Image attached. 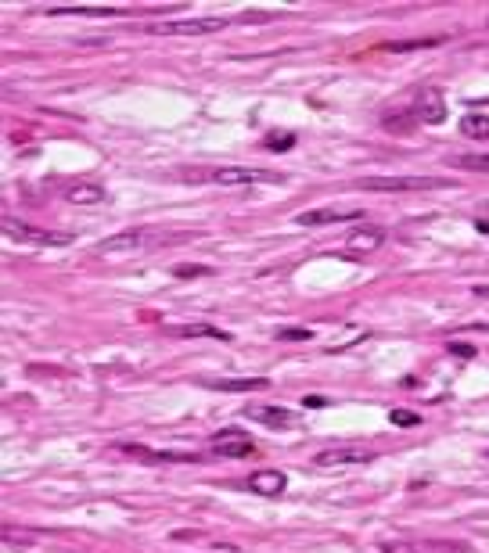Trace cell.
<instances>
[{
	"label": "cell",
	"instance_id": "6da1fadb",
	"mask_svg": "<svg viewBox=\"0 0 489 553\" xmlns=\"http://www.w3.org/2000/svg\"><path fill=\"white\" fill-rule=\"evenodd\" d=\"M191 184H216V187H252V184H278L281 177L252 165H220V169H184Z\"/></svg>",
	"mask_w": 489,
	"mask_h": 553
},
{
	"label": "cell",
	"instance_id": "7a4b0ae2",
	"mask_svg": "<svg viewBox=\"0 0 489 553\" xmlns=\"http://www.w3.org/2000/svg\"><path fill=\"white\" fill-rule=\"evenodd\" d=\"M158 36H209V33H220L227 29L224 15H205V18H173V22H155L148 26Z\"/></svg>",
	"mask_w": 489,
	"mask_h": 553
},
{
	"label": "cell",
	"instance_id": "3957f363",
	"mask_svg": "<svg viewBox=\"0 0 489 553\" xmlns=\"http://www.w3.org/2000/svg\"><path fill=\"white\" fill-rule=\"evenodd\" d=\"M4 234L11 238V241H18V245H50V248H65L72 238L69 234H50V230H40V227H29V223H22V219H15V216H4Z\"/></svg>",
	"mask_w": 489,
	"mask_h": 553
},
{
	"label": "cell",
	"instance_id": "277c9868",
	"mask_svg": "<svg viewBox=\"0 0 489 553\" xmlns=\"http://www.w3.org/2000/svg\"><path fill=\"white\" fill-rule=\"evenodd\" d=\"M374 457L378 453L370 446H331L313 457V467H356V464H370Z\"/></svg>",
	"mask_w": 489,
	"mask_h": 553
},
{
	"label": "cell",
	"instance_id": "5b68a950",
	"mask_svg": "<svg viewBox=\"0 0 489 553\" xmlns=\"http://www.w3.org/2000/svg\"><path fill=\"white\" fill-rule=\"evenodd\" d=\"M151 238H158V234H151V230H123L116 238H104L94 252L97 255H130V252H141V248L155 245Z\"/></svg>",
	"mask_w": 489,
	"mask_h": 553
},
{
	"label": "cell",
	"instance_id": "8992f818",
	"mask_svg": "<svg viewBox=\"0 0 489 553\" xmlns=\"http://www.w3.org/2000/svg\"><path fill=\"white\" fill-rule=\"evenodd\" d=\"M212 453H216V457L241 460V457H252V453H256V442H252L241 428H227V431H220V435H212Z\"/></svg>",
	"mask_w": 489,
	"mask_h": 553
},
{
	"label": "cell",
	"instance_id": "52a82bcc",
	"mask_svg": "<svg viewBox=\"0 0 489 553\" xmlns=\"http://www.w3.org/2000/svg\"><path fill=\"white\" fill-rule=\"evenodd\" d=\"M363 208H309L299 216V227H331V223H356Z\"/></svg>",
	"mask_w": 489,
	"mask_h": 553
},
{
	"label": "cell",
	"instance_id": "ba28073f",
	"mask_svg": "<svg viewBox=\"0 0 489 553\" xmlns=\"http://www.w3.org/2000/svg\"><path fill=\"white\" fill-rule=\"evenodd\" d=\"M363 191H432L443 187V180H428V177H378V180H363Z\"/></svg>",
	"mask_w": 489,
	"mask_h": 553
},
{
	"label": "cell",
	"instance_id": "9c48e42d",
	"mask_svg": "<svg viewBox=\"0 0 489 553\" xmlns=\"http://www.w3.org/2000/svg\"><path fill=\"white\" fill-rule=\"evenodd\" d=\"M410 112L417 116V123H443V119H446V104H443L439 90H424Z\"/></svg>",
	"mask_w": 489,
	"mask_h": 553
},
{
	"label": "cell",
	"instance_id": "30bf717a",
	"mask_svg": "<svg viewBox=\"0 0 489 553\" xmlns=\"http://www.w3.org/2000/svg\"><path fill=\"white\" fill-rule=\"evenodd\" d=\"M248 488L252 492H259V496H281L285 488H288V474H281V471H252L248 474Z\"/></svg>",
	"mask_w": 489,
	"mask_h": 553
},
{
	"label": "cell",
	"instance_id": "8fae6325",
	"mask_svg": "<svg viewBox=\"0 0 489 553\" xmlns=\"http://www.w3.org/2000/svg\"><path fill=\"white\" fill-rule=\"evenodd\" d=\"M104 198V187L101 184H90V180H79V184H69L65 187V201L69 205H97Z\"/></svg>",
	"mask_w": 489,
	"mask_h": 553
},
{
	"label": "cell",
	"instance_id": "7c38bea8",
	"mask_svg": "<svg viewBox=\"0 0 489 553\" xmlns=\"http://www.w3.org/2000/svg\"><path fill=\"white\" fill-rule=\"evenodd\" d=\"M50 15H90V18H119L126 8H87V4H65V8H50Z\"/></svg>",
	"mask_w": 489,
	"mask_h": 553
},
{
	"label": "cell",
	"instance_id": "4fadbf2b",
	"mask_svg": "<svg viewBox=\"0 0 489 553\" xmlns=\"http://www.w3.org/2000/svg\"><path fill=\"white\" fill-rule=\"evenodd\" d=\"M252 417L266 428H288L292 424V410H285V406H256Z\"/></svg>",
	"mask_w": 489,
	"mask_h": 553
},
{
	"label": "cell",
	"instance_id": "5bb4252c",
	"mask_svg": "<svg viewBox=\"0 0 489 553\" xmlns=\"http://www.w3.org/2000/svg\"><path fill=\"white\" fill-rule=\"evenodd\" d=\"M216 392H259V389H266V377H238V381H209Z\"/></svg>",
	"mask_w": 489,
	"mask_h": 553
},
{
	"label": "cell",
	"instance_id": "9a60e30c",
	"mask_svg": "<svg viewBox=\"0 0 489 553\" xmlns=\"http://www.w3.org/2000/svg\"><path fill=\"white\" fill-rule=\"evenodd\" d=\"M123 453H133V457H144V460H166V464H194L198 460L194 453H155V449H144V446H123Z\"/></svg>",
	"mask_w": 489,
	"mask_h": 553
},
{
	"label": "cell",
	"instance_id": "2e32d148",
	"mask_svg": "<svg viewBox=\"0 0 489 553\" xmlns=\"http://www.w3.org/2000/svg\"><path fill=\"white\" fill-rule=\"evenodd\" d=\"M382 241H385L382 230H356V234H349V252H374Z\"/></svg>",
	"mask_w": 489,
	"mask_h": 553
},
{
	"label": "cell",
	"instance_id": "e0dca14e",
	"mask_svg": "<svg viewBox=\"0 0 489 553\" xmlns=\"http://www.w3.org/2000/svg\"><path fill=\"white\" fill-rule=\"evenodd\" d=\"M461 133L468 140H489V116H464Z\"/></svg>",
	"mask_w": 489,
	"mask_h": 553
},
{
	"label": "cell",
	"instance_id": "ac0fdd59",
	"mask_svg": "<svg viewBox=\"0 0 489 553\" xmlns=\"http://www.w3.org/2000/svg\"><path fill=\"white\" fill-rule=\"evenodd\" d=\"M457 169H478V173H489V151H475V155H454L450 158Z\"/></svg>",
	"mask_w": 489,
	"mask_h": 553
},
{
	"label": "cell",
	"instance_id": "d6986e66",
	"mask_svg": "<svg viewBox=\"0 0 489 553\" xmlns=\"http://www.w3.org/2000/svg\"><path fill=\"white\" fill-rule=\"evenodd\" d=\"M436 43H443V36H428V40H392V43H385V50H392V54H407V50L436 47Z\"/></svg>",
	"mask_w": 489,
	"mask_h": 553
},
{
	"label": "cell",
	"instance_id": "ffe728a7",
	"mask_svg": "<svg viewBox=\"0 0 489 553\" xmlns=\"http://www.w3.org/2000/svg\"><path fill=\"white\" fill-rule=\"evenodd\" d=\"M263 147H266V151H292V147H295V133H285V130H278V133H266Z\"/></svg>",
	"mask_w": 489,
	"mask_h": 553
},
{
	"label": "cell",
	"instance_id": "44dd1931",
	"mask_svg": "<svg viewBox=\"0 0 489 553\" xmlns=\"http://www.w3.org/2000/svg\"><path fill=\"white\" fill-rule=\"evenodd\" d=\"M180 338H227L224 330H216V327H209V323H194V327H180L177 330Z\"/></svg>",
	"mask_w": 489,
	"mask_h": 553
},
{
	"label": "cell",
	"instance_id": "7402d4cb",
	"mask_svg": "<svg viewBox=\"0 0 489 553\" xmlns=\"http://www.w3.org/2000/svg\"><path fill=\"white\" fill-rule=\"evenodd\" d=\"M212 269L209 266H194V262H187V266H177V276H209Z\"/></svg>",
	"mask_w": 489,
	"mask_h": 553
},
{
	"label": "cell",
	"instance_id": "603a6c76",
	"mask_svg": "<svg viewBox=\"0 0 489 553\" xmlns=\"http://www.w3.org/2000/svg\"><path fill=\"white\" fill-rule=\"evenodd\" d=\"M446 349H450L457 359H471V356H475V349H471V345H461V342H450Z\"/></svg>",
	"mask_w": 489,
	"mask_h": 553
},
{
	"label": "cell",
	"instance_id": "cb8c5ba5",
	"mask_svg": "<svg viewBox=\"0 0 489 553\" xmlns=\"http://www.w3.org/2000/svg\"><path fill=\"white\" fill-rule=\"evenodd\" d=\"M281 338H285V342H306L309 330H292V327H288V330H281Z\"/></svg>",
	"mask_w": 489,
	"mask_h": 553
},
{
	"label": "cell",
	"instance_id": "d4e9b609",
	"mask_svg": "<svg viewBox=\"0 0 489 553\" xmlns=\"http://www.w3.org/2000/svg\"><path fill=\"white\" fill-rule=\"evenodd\" d=\"M392 424H417L414 413H403V410H392Z\"/></svg>",
	"mask_w": 489,
	"mask_h": 553
},
{
	"label": "cell",
	"instance_id": "484cf974",
	"mask_svg": "<svg viewBox=\"0 0 489 553\" xmlns=\"http://www.w3.org/2000/svg\"><path fill=\"white\" fill-rule=\"evenodd\" d=\"M306 406H313V410H317V406H328V399H317V396H306Z\"/></svg>",
	"mask_w": 489,
	"mask_h": 553
}]
</instances>
